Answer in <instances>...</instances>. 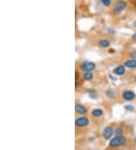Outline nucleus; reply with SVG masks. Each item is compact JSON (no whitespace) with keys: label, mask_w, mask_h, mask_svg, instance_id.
Returning <instances> with one entry per match:
<instances>
[{"label":"nucleus","mask_w":136,"mask_h":150,"mask_svg":"<svg viewBox=\"0 0 136 150\" xmlns=\"http://www.w3.org/2000/svg\"><path fill=\"white\" fill-rule=\"evenodd\" d=\"M127 140L126 138L123 136H116L114 137L113 139L110 140V143H109V146H110L111 148H116V147H119L122 146H124L126 143Z\"/></svg>","instance_id":"f257e3e1"},{"label":"nucleus","mask_w":136,"mask_h":150,"mask_svg":"<svg viewBox=\"0 0 136 150\" xmlns=\"http://www.w3.org/2000/svg\"><path fill=\"white\" fill-rule=\"evenodd\" d=\"M96 67V64L92 61H83L80 65V68L84 72H92Z\"/></svg>","instance_id":"f03ea898"},{"label":"nucleus","mask_w":136,"mask_h":150,"mask_svg":"<svg viewBox=\"0 0 136 150\" xmlns=\"http://www.w3.org/2000/svg\"><path fill=\"white\" fill-rule=\"evenodd\" d=\"M89 124V119L87 117L82 116L78 118L75 121V125L77 127H85Z\"/></svg>","instance_id":"7ed1b4c3"},{"label":"nucleus","mask_w":136,"mask_h":150,"mask_svg":"<svg viewBox=\"0 0 136 150\" xmlns=\"http://www.w3.org/2000/svg\"><path fill=\"white\" fill-rule=\"evenodd\" d=\"M122 97L125 101H132L135 98V94L132 90H125L122 93Z\"/></svg>","instance_id":"20e7f679"},{"label":"nucleus","mask_w":136,"mask_h":150,"mask_svg":"<svg viewBox=\"0 0 136 150\" xmlns=\"http://www.w3.org/2000/svg\"><path fill=\"white\" fill-rule=\"evenodd\" d=\"M127 7V3L125 1H119L116 3V5L113 7V10L115 12H121L123 11Z\"/></svg>","instance_id":"39448f33"},{"label":"nucleus","mask_w":136,"mask_h":150,"mask_svg":"<svg viewBox=\"0 0 136 150\" xmlns=\"http://www.w3.org/2000/svg\"><path fill=\"white\" fill-rule=\"evenodd\" d=\"M113 133H114V130L113 129V127L110 126H108L103 130L102 136L105 140H109L110 139V137L113 136Z\"/></svg>","instance_id":"423d86ee"},{"label":"nucleus","mask_w":136,"mask_h":150,"mask_svg":"<svg viewBox=\"0 0 136 150\" xmlns=\"http://www.w3.org/2000/svg\"><path fill=\"white\" fill-rule=\"evenodd\" d=\"M113 73L116 75L122 76L126 73V67L125 65H119L113 69Z\"/></svg>","instance_id":"0eeeda50"},{"label":"nucleus","mask_w":136,"mask_h":150,"mask_svg":"<svg viewBox=\"0 0 136 150\" xmlns=\"http://www.w3.org/2000/svg\"><path fill=\"white\" fill-rule=\"evenodd\" d=\"M76 112L79 115H85L87 112V108L81 104H77L75 106Z\"/></svg>","instance_id":"6e6552de"},{"label":"nucleus","mask_w":136,"mask_h":150,"mask_svg":"<svg viewBox=\"0 0 136 150\" xmlns=\"http://www.w3.org/2000/svg\"><path fill=\"white\" fill-rule=\"evenodd\" d=\"M125 67H128V68H135L136 67V60L135 59H129L125 61L124 63Z\"/></svg>","instance_id":"1a4fd4ad"},{"label":"nucleus","mask_w":136,"mask_h":150,"mask_svg":"<svg viewBox=\"0 0 136 150\" xmlns=\"http://www.w3.org/2000/svg\"><path fill=\"white\" fill-rule=\"evenodd\" d=\"M104 114V111L101 108H95L92 111V115L95 118H99L102 116Z\"/></svg>","instance_id":"9d476101"},{"label":"nucleus","mask_w":136,"mask_h":150,"mask_svg":"<svg viewBox=\"0 0 136 150\" xmlns=\"http://www.w3.org/2000/svg\"><path fill=\"white\" fill-rule=\"evenodd\" d=\"M99 46L101 47V48H108L110 46V42L109 41L108 39H101L100 41H99Z\"/></svg>","instance_id":"9b49d317"},{"label":"nucleus","mask_w":136,"mask_h":150,"mask_svg":"<svg viewBox=\"0 0 136 150\" xmlns=\"http://www.w3.org/2000/svg\"><path fill=\"white\" fill-rule=\"evenodd\" d=\"M94 77V75L92 72H85L83 74V79L85 80H92Z\"/></svg>","instance_id":"f8f14e48"},{"label":"nucleus","mask_w":136,"mask_h":150,"mask_svg":"<svg viewBox=\"0 0 136 150\" xmlns=\"http://www.w3.org/2000/svg\"><path fill=\"white\" fill-rule=\"evenodd\" d=\"M123 128H121L119 127H116L114 129V134L116 136H120V135L123 134Z\"/></svg>","instance_id":"ddd939ff"},{"label":"nucleus","mask_w":136,"mask_h":150,"mask_svg":"<svg viewBox=\"0 0 136 150\" xmlns=\"http://www.w3.org/2000/svg\"><path fill=\"white\" fill-rule=\"evenodd\" d=\"M105 95H106L108 98H110V99H113V98L114 97V96H115L114 92L111 90H106V91H105Z\"/></svg>","instance_id":"4468645a"},{"label":"nucleus","mask_w":136,"mask_h":150,"mask_svg":"<svg viewBox=\"0 0 136 150\" xmlns=\"http://www.w3.org/2000/svg\"><path fill=\"white\" fill-rule=\"evenodd\" d=\"M101 2L106 7H108L111 4V0H100Z\"/></svg>","instance_id":"2eb2a0df"},{"label":"nucleus","mask_w":136,"mask_h":150,"mask_svg":"<svg viewBox=\"0 0 136 150\" xmlns=\"http://www.w3.org/2000/svg\"><path fill=\"white\" fill-rule=\"evenodd\" d=\"M125 109L127 110V111H129V112H132V111H134L135 108L132 105H126L125 106Z\"/></svg>","instance_id":"dca6fc26"},{"label":"nucleus","mask_w":136,"mask_h":150,"mask_svg":"<svg viewBox=\"0 0 136 150\" xmlns=\"http://www.w3.org/2000/svg\"><path fill=\"white\" fill-rule=\"evenodd\" d=\"M130 57H131L132 59H135V60H136V51L132 52L130 54Z\"/></svg>","instance_id":"f3484780"},{"label":"nucleus","mask_w":136,"mask_h":150,"mask_svg":"<svg viewBox=\"0 0 136 150\" xmlns=\"http://www.w3.org/2000/svg\"><path fill=\"white\" fill-rule=\"evenodd\" d=\"M108 32L110 34H115L116 33V30H114V29H113V28H108Z\"/></svg>","instance_id":"a211bd4d"},{"label":"nucleus","mask_w":136,"mask_h":150,"mask_svg":"<svg viewBox=\"0 0 136 150\" xmlns=\"http://www.w3.org/2000/svg\"><path fill=\"white\" fill-rule=\"evenodd\" d=\"M78 77H79V73L78 71H76V82H77Z\"/></svg>","instance_id":"6ab92c4d"},{"label":"nucleus","mask_w":136,"mask_h":150,"mask_svg":"<svg viewBox=\"0 0 136 150\" xmlns=\"http://www.w3.org/2000/svg\"><path fill=\"white\" fill-rule=\"evenodd\" d=\"M132 39L136 41V32L134 33V34H133V36H132Z\"/></svg>","instance_id":"aec40b11"},{"label":"nucleus","mask_w":136,"mask_h":150,"mask_svg":"<svg viewBox=\"0 0 136 150\" xmlns=\"http://www.w3.org/2000/svg\"><path fill=\"white\" fill-rule=\"evenodd\" d=\"M133 26H134L135 28H136V21H135L133 22Z\"/></svg>","instance_id":"412c9836"},{"label":"nucleus","mask_w":136,"mask_h":150,"mask_svg":"<svg viewBox=\"0 0 136 150\" xmlns=\"http://www.w3.org/2000/svg\"><path fill=\"white\" fill-rule=\"evenodd\" d=\"M135 80H136V77H135Z\"/></svg>","instance_id":"4be33fe9"}]
</instances>
